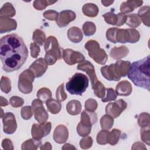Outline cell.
<instances>
[{
  "label": "cell",
  "mask_w": 150,
  "mask_h": 150,
  "mask_svg": "<svg viewBox=\"0 0 150 150\" xmlns=\"http://www.w3.org/2000/svg\"><path fill=\"white\" fill-rule=\"evenodd\" d=\"M98 104L96 100L93 98L87 99L84 104L85 110L89 112H94L97 108Z\"/></svg>",
  "instance_id": "45"
},
{
  "label": "cell",
  "mask_w": 150,
  "mask_h": 150,
  "mask_svg": "<svg viewBox=\"0 0 150 150\" xmlns=\"http://www.w3.org/2000/svg\"><path fill=\"white\" fill-rule=\"evenodd\" d=\"M117 30V28H115V27L110 28L106 32L107 39L113 43H115V33Z\"/></svg>",
  "instance_id": "50"
},
{
  "label": "cell",
  "mask_w": 150,
  "mask_h": 150,
  "mask_svg": "<svg viewBox=\"0 0 150 150\" xmlns=\"http://www.w3.org/2000/svg\"><path fill=\"white\" fill-rule=\"evenodd\" d=\"M114 71L116 75L119 77L126 76L130 69L131 63L129 61L118 60L114 64Z\"/></svg>",
  "instance_id": "18"
},
{
  "label": "cell",
  "mask_w": 150,
  "mask_h": 150,
  "mask_svg": "<svg viewBox=\"0 0 150 150\" xmlns=\"http://www.w3.org/2000/svg\"><path fill=\"white\" fill-rule=\"evenodd\" d=\"M108 130L103 129L101 130L97 135L96 140L97 142L100 145H105L107 142V136L108 134Z\"/></svg>",
  "instance_id": "41"
},
{
  "label": "cell",
  "mask_w": 150,
  "mask_h": 150,
  "mask_svg": "<svg viewBox=\"0 0 150 150\" xmlns=\"http://www.w3.org/2000/svg\"><path fill=\"white\" fill-rule=\"evenodd\" d=\"M44 48L46 52L44 59L47 65H53L57 60L62 58V49L59 46L57 39L54 36H49L46 39Z\"/></svg>",
  "instance_id": "4"
},
{
  "label": "cell",
  "mask_w": 150,
  "mask_h": 150,
  "mask_svg": "<svg viewBox=\"0 0 150 150\" xmlns=\"http://www.w3.org/2000/svg\"><path fill=\"white\" fill-rule=\"evenodd\" d=\"M35 77V75L29 69H26L22 71L19 76L18 82L19 90L25 94L30 93L33 89L32 83Z\"/></svg>",
  "instance_id": "9"
},
{
  "label": "cell",
  "mask_w": 150,
  "mask_h": 150,
  "mask_svg": "<svg viewBox=\"0 0 150 150\" xmlns=\"http://www.w3.org/2000/svg\"><path fill=\"white\" fill-rule=\"evenodd\" d=\"M149 14H150V7L149 6H144L141 7L138 12L137 15L140 18L141 22L146 26H149Z\"/></svg>",
  "instance_id": "28"
},
{
  "label": "cell",
  "mask_w": 150,
  "mask_h": 150,
  "mask_svg": "<svg viewBox=\"0 0 150 150\" xmlns=\"http://www.w3.org/2000/svg\"><path fill=\"white\" fill-rule=\"evenodd\" d=\"M106 96L101 99V101L103 103L114 101L117 98V94L115 91L112 88H106Z\"/></svg>",
  "instance_id": "44"
},
{
  "label": "cell",
  "mask_w": 150,
  "mask_h": 150,
  "mask_svg": "<svg viewBox=\"0 0 150 150\" xmlns=\"http://www.w3.org/2000/svg\"><path fill=\"white\" fill-rule=\"evenodd\" d=\"M67 38L70 41L73 43H79L83 38V35L81 30L76 26H73L69 28L67 30Z\"/></svg>",
  "instance_id": "23"
},
{
  "label": "cell",
  "mask_w": 150,
  "mask_h": 150,
  "mask_svg": "<svg viewBox=\"0 0 150 150\" xmlns=\"http://www.w3.org/2000/svg\"><path fill=\"white\" fill-rule=\"evenodd\" d=\"M2 146L3 149L5 150H12L13 149V144L10 139L5 138L2 141Z\"/></svg>",
  "instance_id": "52"
},
{
  "label": "cell",
  "mask_w": 150,
  "mask_h": 150,
  "mask_svg": "<svg viewBox=\"0 0 150 150\" xmlns=\"http://www.w3.org/2000/svg\"><path fill=\"white\" fill-rule=\"evenodd\" d=\"M131 149H133V150L134 149H144V150L145 149L146 150V148L143 143L141 142H136L132 145Z\"/></svg>",
  "instance_id": "54"
},
{
  "label": "cell",
  "mask_w": 150,
  "mask_h": 150,
  "mask_svg": "<svg viewBox=\"0 0 150 150\" xmlns=\"http://www.w3.org/2000/svg\"><path fill=\"white\" fill-rule=\"evenodd\" d=\"M76 18V15L74 12L71 10H64L61 11L56 20V24L59 28L67 26L69 23Z\"/></svg>",
  "instance_id": "15"
},
{
  "label": "cell",
  "mask_w": 150,
  "mask_h": 150,
  "mask_svg": "<svg viewBox=\"0 0 150 150\" xmlns=\"http://www.w3.org/2000/svg\"><path fill=\"white\" fill-rule=\"evenodd\" d=\"M58 12L54 10H47L43 13V17L49 21H56L58 17Z\"/></svg>",
  "instance_id": "49"
},
{
  "label": "cell",
  "mask_w": 150,
  "mask_h": 150,
  "mask_svg": "<svg viewBox=\"0 0 150 150\" xmlns=\"http://www.w3.org/2000/svg\"><path fill=\"white\" fill-rule=\"evenodd\" d=\"M97 121V114L94 112H89L83 110L81 113V119L77 124L76 130L81 137L88 135L91 130V127Z\"/></svg>",
  "instance_id": "6"
},
{
  "label": "cell",
  "mask_w": 150,
  "mask_h": 150,
  "mask_svg": "<svg viewBox=\"0 0 150 150\" xmlns=\"http://www.w3.org/2000/svg\"><path fill=\"white\" fill-rule=\"evenodd\" d=\"M16 11L13 5L10 2L5 3L0 9V16L11 18L15 15Z\"/></svg>",
  "instance_id": "27"
},
{
  "label": "cell",
  "mask_w": 150,
  "mask_h": 150,
  "mask_svg": "<svg viewBox=\"0 0 150 150\" xmlns=\"http://www.w3.org/2000/svg\"><path fill=\"white\" fill-rule=\"evenodd\" d=\"M88 86V77L80 73H75L66 84V90L72 95H82Z\"/></svg>",
  "instance_id": "5"
},
{
  "label": "cell",
  "mask_w": 150,
  "mask_h": 150,
  "mask_svg": "<svg viewBox=\"0 0 150 150\" xmlns=\"http://www.w3.org/2000/svg\"><path fill=\"white\" fill-rule=\"evenodd\" d=\"M140 34L139 32L135 29H119L115 33V42L121 43H137L139 40Z\"/></svg>",
  "instance_id": "8"
},
{
  "label": "cell",
  "mask_w": 150,
  "mask_h": 150,
  "mask_svg": "<svg viewBox=\"0 0 150 150\" xmlns=\"http://www.w3.org/2000/svg\"><path fill=\"white\" fill-rule=\"evenodd\" d=\"M127 107V103L124 100L120 99L115 102L108 103L105 107V112L113 118H116L126 109Z\"/></svg>",
  "instance_id": "11"
},
{
  "label": "cell",
  "mask_w": 150,
  "mask_h": 150,
  "mask_svg": "<svg viewBox=\"0 0 150 150\" xmlns=\"http://www.w3.org/2000/svg\"><path fill=\"white\" fill-rule=\"evenodd\" d=\"M28 56V50L22 38L10 34L1 38L0 57L5 71L9 73L19 70Z\"/></svg>",
  "instance_id": "1"
},
{
  "label": "cell",
  "mask_w": 150,
  "mask_h": 150,
  "mask_svg": "<svg viewBox=\"0 0 150 150\" xmlns=\"http://www.w3.org/2000/svg\"><path fill=\"white\" fill-rule=\"evenodd\" d=\"M30 55L33 58H36L39 54L40 49V47L36 43H32L30 45Z\"/></svg>",
  "instance_id": "51"
},
{
  "label": "cell",
  "mask_w": 150,
  "mask_h": 150,
  "mask_svg": "<svg viewBox=\"0 0 150 150\" xmlns=\"http://www.w3.org/2000/svg\"><path fill=\"white\" fill-rule=\"evenodd\" d=\"M82 12L84 15L88 17H96L99 12L98 6L93 3H87L82 7Z\"/></svg>",
  "instance_id": "26"
},
{
  "label": "cell",
  "mask_w": 150,
  "mask_h": 150,
  "mask_svg": "<svg viewBox=\"0 0 150 150\" xmlns=\"http://www.w3.org/2000/svg\"><path fill=\"white\" fill-rule=\"evenodd\" d=\"M93 138L90 136L83 137V138L80 141V146L81 148L83 149H87L91 147L93 145Z\"/></svg>",
  "instance_id": "47"
},
{
  "label": "cell",
  "mask_w": 150,
  "mask_h": 150,
  "mask_svg": "<svg viewBox=\"0 0 150 150\" xmlns=\"http://www.w3.org/2000/svg\"><path fill=\"white\" fill-rule=\"evenodd\" d=\"M114 3V1H101V4L105 6H108Z\"/></svg>",
  "instance_id": "58"
},
{
  "label": "cell",
  "mask_w": 150,
  "mask_h": 150,
  "mask_svg": "<svg viewBox=\"0 0 150 150\" xmlns=\"http://www.w3.org/2000/svg\"><path fill=\"white\" fill-rule=\"evenodd\" d=\"M57 1H52L50 0H35L33 2V6L35 9L38 11L45 9L47 6L54 4Z\"/></svg>",
  "instance_id": "37"
},
{
  "label": "cell",
  "mask_w": 150,
  "mask_h": 150,
  "mask_svg": "<svg viewBox=\"0 0 150 150\" xmlns=\"http://www.w3.org/2000/svg\"><path fill=\"white\" fill-rule=\"evenodd\" d=\"M117 15L118 16V22L116 26H121L125 23L127 20V15L122 13H118Z\"/></svg>",
  "instance_id": "53"
},
{
  "label": "cell",
  "mask_w": 150,
  "mask_h": 150,
  "mask_svg": "<svg viewBox=\"0 0 150 150\" xmlns=\"http://www.w3.org/2000/svg\"><path fill=\"white\" fill-rule=\"evenodd\" d=\"M32 39L35 43L42 46L46 41V35L42 30L36 29L33 33Z\"/></svg>",
  "instance_id": "34"
},
{
  "label": "cell",
  "mask_w": 150,
  "mask_h": 150,
  "mask_svg": "<svg viewBox=\"0 0 150 150\" xmlns=\"http://www.w3.org/2000/svg\"><path fill=\"white\" fill-rule=\"evenodd\" d=\"M62 58L63 59L64 62L69 65L80 63L85 60V57L81 53L77 51H74L71 49L63 50Z\"/></svg>",
  "instance_id": "12"
},
{
  "label": "cell",
  "mask_w": 150,
  "mask_h": 150,
  "mask_svg": "<svg viewBox=\"0 0 150 150\" xmlns=\"http://www.w3.org/2000/svg\"><path fill=\"white\" fill-rule=\"evenodd\" d=\"M128 53V48L125 46H121L113 47L110 52V56L115 60H118L127 56Z\"/></svg>",
  "instance_id": "24"
},
{
  "label": "cell",
  "mask_w": 150,
  "mask_h": 150,
  "mask_svg": "<svg viewBox=\"0 0 150 150\" xmlns=\"http://www.w3.org/2000/svg\"><path fill=\"white\" fill-rule=\"evenodd\" d=\"M114 64L107 65L101 67V73L102 76L108 81H119L121 79L119 78L115 74L114 71Z\"/></svg>",
  "instance_id": "22"
},
{
  "label": "cell",
  "mask_w": 150,
  "mask_h": 150,
  "mask_svg": "<svg viewBox=\"0 0 150 150\" xmlns=\"http://www.w3.org/2000/svg\"><path fill=\"white\" fill-rule=\"evenodd\" d=\"M52 124L50 122H46L44 124H33L32 126L31 134L32 138L36 139L41 140V139L47 136L50 132Z\"/></svg>",
  "instance_id": "13"
},
{
  "label": "cell",
  "mask_w": 150,
  "mask_h": 150,
  "mask_svg": "<svg viewBox=\"0 0 150 150\" xmlns=\"http://www.w3.org/2000/svg\"><path fill=\"white\" fill-rule=\"evenodd\" d=\"M47 64L44 59L40 57L34 61L29 66V69L33 73L35 77H40L47 69Z\"/></svg>",
  "instance_id": "16"
},
{
  "label": "cell",
  "mask_w": 150,
  "mask_h": 150,
  "mask_svg": "<svg viewBox=\"0 0 150 150\" xmlns=\"http://www.w3.org/2000/svg\"><path fill=\"white\" fill-rule=\"evenodd\" d=\"M63 150H70V149H76V148L73 145L69 144V143H66L62 147V148Z\"/></svg>",
  "instance_id": "56"
},
{
  "label": "cell",
  "mask_w": 150,
  "mask_h": 150,
  "mask_svg": "<svg viewBox=\"0 0 150 150\" xmlns=\"http://www.w3.org/2000/svg\"><path fill=\"white\" fill-rule=\"evenodd\" d=\"M141 21L136 13L127 15V20L125 24L131 28H135L141 25Z\"/></svg>",
  "instance_id": "31"
},
{
  "label": "cell",
  "mask_w": 150,
  "mask_h": 150,
  "mask_svg": "<svg viewBox=\"0 0 150 150\" xmlns=\"http://www.w3.org/2000/svg\"><path fill=\"white\" fill-rule=\"evenodd\" d=\"M53 139L57 144L65 143L69 137V131L66 126L64 125H57L53 134Z\"/></svg>",
  "instance_id": "17"
},
{
  "label": "cell",
  "mask_w": 150,
  "mask_h": 150,
  "mask_svg": "<svg viewBox=\"0 0 150 150\" xmlns=\"http://www.w3.org/2000/svg\"><path fill=\"white\" fill-rule=\"evenodd\" d=\"M37 98L40 100L42 102H45L50 98H52V94L50 89L46 87H43L40 88L36 94Z\"/></svg>",
  "instance_id": "35"
},
{
  "label": "cell",
  "mask_w": 150,
  "mask_h": 150,
  "mask_svg": "<svg viewBox=\"0 0 150 150\" xmlns=\"http://www.w3.org/2000/svg\"><path fill=\"white\" fill-rule=\"evenodd\" d=\"M56 100L60 102L64 101L67 99V95L66 93L64 88V83L61 84L57 88L56 91Z\"/></svg>",
  "instance_id": "43"
},
{
  "label": "cell",
  "mask_w": 150,
  "mask_h": 150,
  "mask_svg": "<svg viewBox=\"0 0 150 150\" xmlns=\"http://www.w3.org/2000/svg\"><path fill=\"white\" fill-rule=\"evenodd\" d=\"M100 122L103 129L110 130L114 124V118L110 115L106 114L101 117Z\"/></svg>",
  "instance_id": "33"
},
{
  "label": "cell",
  "mask_w": 150,
  "mask_h": 150,
  "mask_svg": "<svg viewBox=\"0 0 150 150\" xmlns=\"http://www.w3.org/2000/svg\"><path fill=\"white\" fill-rule=\"evenodd\" d=\"M9 104L15 108L21 107L24 104V100L22 98L18 96H12L9 99Z\"/></svg>",
  "instance_id": "48"
},
{
  "label": "cell",
  "mask_w": 150,
  "mask_h": 150,
  "mask_svg": "<svg viewBox=\"0 0 150 150\" xmlns=\"http://www.w3.org/2000/svg\"><path fill=\"white\" fill-rule=\"evenodd\" d=\"M48 111L53 114H56L60 112L62 108V104L60 101L53 98H50L46 101Z\"/></svg>",
  "instance_id": "29"
},
{
  "label": "cell",
  "mask_w": 150,
  "mask_h": 150,
  "mask_svg": "<svg viewBox=\"0 0 150 150\" xmlns=\"http://www.w3.org/2000/svg\"><path fill=\"white\" fill-rule=\"evenodd\" d=\"M17 28L15 20L9 18L0 16V33H4L14 30Z\"/></svg>",
  "instance_id": "19"
},
{
  "label": "cell",
  "mask_w": 150,
  "mask_h": 150,
  "mask_svg": "<svg viewBox=\"0 0 150 150\" xmlns=\"http://www.w3.org/2000/svg\"><path fill=\"white\" fill-rule=\"evenodd\" d=\"M77 69L79 70L86 72L89 76L90 80L91 81L92 89L95 95L98 98H104L105 95L106 88H105L103 84L98 80L95 72L94 67L92 63L88 60H84L78 64Z\"/></svg>",
  "instance_id": "3"
},
{
  "label": "cell",
  "mask_w": 150,
  "mask_h": 150,
  "mask_svg": "<svg viewBox=\"0 0 150 150\" xmlns=\"http://www.w3.org/2000/svg\"><path fill=\"white\" fill-rule=\"evenodd\" d=\"M86 49L88 50V54L97 63L105 64L108 59V56L103 49L100 46V44L95 40H88L84 45Z\"/></svg>",
  "instance_id": "7"
},
{
  "label": "cell",
  "mask_w": 150,
  "mask_h": 150,
  "mask_svg": "<svg viewBox=\"0 0 150 150\" xmlns=\"http://www.w3.org/2000/svg\"><path fill=\"white\" fill-rule=\"evenodd\" d=\"M40 149L41 150H50L52 149V146L50 142H45L43 145H41Z\"/></svg>",
  "instance_id": "55"
},
{
  "label": "cell",
  "mask_w": 150,
  "mask_h": 150,
  "mask_svg": "<svg viewBox=\"0 0 150 150\" xmlns=\"http://www.w3.org/2000/svg\"><path fill=\"white\" fill-rule=\"evenodd\" d=\"M127 76L135 86L149 91L150 56L131 64Z\"/></svg>",
  "instance_id": "2"
},
{
  "label": "cell",
  "mask_w": 150,
  "mask_h": 150,
  "mask_svg": "<svg viewBox=\"0 0 150 150\" xmlns=\"http://www.w3.org/2000/svg\"><path fill=\"white\" fill-rule=\"evenodd\" d=\"M121 132L120 129L114 128L111 131L108 132L107 136V142L111 145H115L117 144L120 138Z\"/></svg>",
  "instance_id": "32"
},
{
  "label": "cell",
  "mask_w": 150,
  "mask_h": 150,
  "mask_svg": "<svg viewBox=\"0 0 150 150\" xmlns=\"http://www.w3.org/2000/svg\"><path fill=\"white\" fill-rule=\"evenodd\" d=\"M32 108L33 110L35 119L39 124H44L47 122L49 115L43 105V102L37 98L32 102Z\"/></svg>",
  "instance_id": "10"
},
{
  "label": "cell",
  "mask_w": 150,
  "mask_h": 150,
  "mask_svg": "<svg viewBox=\"0 0 150 150\" xmlns=\"http://www.w3.org/2000/svg\"><path fill=\"white\" fill-rule=\"evenodd\" d=\"M3 131L6 134H13L17 128L16 118L13 113L11 112H6L2 118Z\"/></svg>",
  "instance_id": "14"
},
{
  "label": "cell",
  "mask_w": 150,
  "mask_h": 150,
  "mask_svg": "<svg viewBox=\"0 0 150 150\" xmlns=\"http://www.w3.org/2000/svg\"><path fill=\"white\" fill-rule=\"evenodd\" d=\"M83 33L86 36H90L93 35L96 32V25L92 22H86L82 26Z\"/></svg>",
  "instance_id": "36"
},
{
  "label": "cell",
  "mask_w": 150,
  "mask_h": 150,
  "mask_svg": "<svg viewBox=\"0 0 150 150\" xmlns=\"http://www.w3.org/2000/svg\"><path fill=\"white\" fill-rule=\"evenodd\" d=\"M33 110L32 106H25L21 108V117L23 120H28L31 118L33 115Z\"/></svg>",
  "instance_id": "46"
},
{
  "label": "cell",
  "mask_w": 150,
  "mask_h": 150,
  "mask_svg": "<svg viewBox=\"0 0 150 150\" xmlns=\"http://www.w3.org/2000/svg\"><path fill=\"white\" fill-rule=\"evenodd\" d=\"M1 90L2 92L8 94L11 90V80L6 76H2L0 82Z\"/></svg>",
  "instance_id": "38"
},
{
  "label": "cell",
  "mask_w": 150,
  "mask_h": 150,
  "mask_svg": "<svg viewBox=\"0 0 150 150\" xmlns=\"http://www.w3.org/2000/svg\"><path fill=\"white\" fill-rule=\"evenodd\" d=\"M67 112L71 115H76L80 113L81 110V103L76 100L69 101L66 105Z\"/></svg>",
  "instance_id": "25"
},
{
  "label": "cell",
  "mask_w": 150,
  "mask_h": 150,
  "mask_svg": "<svg viewBox=\"0 0 150 150\" xmlns=\"http://www.w3.org/2000/svg\"><path fill=\"white\" fill-rule=\"evenodd\" d=\"M132 91V85L128 81L123 80L119 82L115 87V92L117 96H128Z\"/></svg>",
  "instance_id": "21"
},
{
  "label": "cell",
  "mask_w": 150,
  "mask_h": 150,
  "mask_svg": "<svg viewBox=\"0 0 150 150\" xmlns=\"http://www.w3.org/2000/svg\"><path fill=\"white\" fill-rule=\"evenodd\" d=\"M8 104H9V103H8V100L4 97L1 96L0 97V105H1V107L6 106Z\"/></svg>",
  "instance_id": "57"
},
{
  "label": "cell",
  "mask_w": 150,
  "mask_h": 150,
  "mask_svg": "<svg viewBox=\"0 0 150 150\" xmlns=\"http://www.w3.org/2000/svg\"><path fill=\"white\" fill-rule=\"evenodd\" d=\"M103 17L104 18L105 21L110 25H116L118 22V16L117 15L115 14L114 12H109L104 13L103 15Z\"/></svg>",
  "instance_id": "40"
},
{
  "label": "cell",
  "mask_w": 150,
  "mask_h": 150,
  "mask_svg": "<svg viewBox=\"0 0 150 150\" xmlns=\"http://www.w3.org/2000/svg\"><path fill=\"white\" fill-rule=\"evenodd\" d=\"M42 145L40 140L34 138L29 139L23 142L21 145L22 150H36Z\"/></svg>",
  "instance_id": "30"
},
{
  "label": "cell",
  "mask_w": 150,
  "mask_h": 150,
  "mask_svg": "<svg viewBox=\"0 0 150 150\" xmlns=\"http://www.w3.org/2000/svg\"><path fill=\"white\" fill-rule=\"evenodd\" d=\"M138 123L141 128L150 126V115L147 112L141 113L138 117Z\"/></svg>",
  "instance_id": "39"
},
{
  "label": "cell",
  "mask_w": 150,
  "mask_h": 150,
  "mask_svg": "<svg viewBox=\"0 0 150 150\" xmlns=\"http://www.w3.org/2000/svg\"><path fill=\"white\" fill-rule=\"evenodd\" d=\"M143 4L142 1L128 0L123 2L120 5V11L122 13H128L134 11V9L141 6Z\"/></svg>",
  "instance_id": "20"
},
{
  "label": "cell",
  "mask_w": 150,
  "mask_h": 150,
  "mask_svg": "<svg viewBox=\"0 0 150 150\" xmlns=\"http://www.w3.org/2000/svg\"><path fill=\"white\" fill-rule=\"evenodd\" d=\"M150 126L141 128L140 134L142 141L148 145H150Z\"/></svg>",
  "instance_id": "42"
}]
</instances>
